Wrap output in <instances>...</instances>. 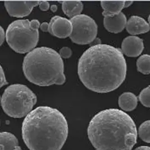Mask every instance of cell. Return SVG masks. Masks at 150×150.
Returning <instances> with one entry per match:
<instances>
[{
  "label": "cell",
  "mask_w": 150,
  "mask_h": 150,
  "mask_svg": "<svg viewBox=\"0 0 150 150\" xmlns=\"http://www.w3.org/2000/svg\"><path fill=\"white\" fill-rule=\"evenodd\" d=\"M148 21H149V24L150 25V16H149V18H148Z\"/></svg>",
  "instance_id": "f1b7e54d"
},
{
  "label": "cell",
  "mask_w": 150,
  "mask_h": 150,
  "mask_svg": "<svg viewBox=\"0 0 150 150\" xmlns=\"http://www.w3.org/2000/svg\"><path fill=\"white\" fill-rule=\"evenodd\" d=\"M40 28L41 30L44 32H48V28H49V24L47 22H43L40 25Z\"/></svg>",
  "instance_id": "603a6c76"
},
{
  "label": "cell",
  "mask_w": 150,
  "mask_h": 150,
  "mask_svg": "<svg viewBox=\"0 0 150 150\" xmlns=\"http://www.w3.org/2000/svg\"><path fill=\"white\" fill-rule=\"evenodd\" d=\"M7 83H8L6 81L4 70L2 69V67H1V87H2L3 86H5Z\"/></svg>",
  "instance_id": "44dd1931"
},
{
  "label": "cell",
  "mask_w": 150,
  "mask_h": 150,
  "mask_svg": "<svg viewBox=\"0 0 150 150\" xmlns=\"http://www.w3.org/2000/svg\"><path fill=\"white\" fill-rule=\"evenodd\" d=\"M50 10H51L52 12L55 13V12H56V11H57V6L56 5H52V6L50 7Z\"/></svg>",
  "instance_id": "4316f807"
},
{
  "label": "cell",
  "mask_w": 150,
  "mask_h": 150,
  "mask_svg": "<svg viewBox=\"0 0 150 150\" xmlns=\"http://www.w3.org/2000/svg\"><path fill=\"white\" fill-rule=\"evenodd\" d=\"M137 70L143 74H150V55L141 56L137 61Z\"/></svg>",
  "instance_id": "e0dca14e"
},
{
  "label": "cell",
  "mask_w": 150,
  "mask_h": 150,
  "mask_svg": "<svg viewBox=\"0 0 150 150\" xmlns=\"http://www.w3.org/2000/svg\"><path fill=\"white\" fill-rule=\"evenodd\" d=\"M139 100L144 106L150 108V86L143 89L139 95Z\"/></svg>",
  "instance_id": "d6986e66"
},
{
  "label": "cell",
  "mask_w": 150,
  "mask_h": 150,
  "mask_svg": "<svg viewBox=\"0 0 150 150\" xmlns=\"http://www.w3.org/2000/svg\"><path fill=\"white\" fill-rule=\"evenodd\" d=\"M39 21L36 19L17 20L7 27L6 38L8 46L20 54L29 52L37 46L39 40Z\"/></svg>",
  "instance_id": "5b68a950"
},
{
  "label": "cell",
  "mask_w": 150,
  "mask_h": 150,
  "mask_svg": "<svg viewBox=\"0 0 150 150\" xmlns=\"http://www.w3.org/2000/svg\"><path fill=\"white\" fill-rule=\"evenodd\" d=\"M23 70L28 80L39 86L62 85L66 81L62 57L51 48H36L29 52L24 57Z\"/></svg>",
  "instance_id": "277c9868"
},
{
  "label": "cell",
  "mask_w": 150,
  "mask_h": 150,
  "mask_svg": "<svg viewBox=\"0 0 150 150\" xmlns=\"http://www.w3.org/2000/svg\"><path fill=\"white\" fill-rule=\"evenodd\" d=\"M134 150H150V147L146 146H142L137 147Z\"/></svg>",
  "instance_id": "d4e9b609"
},
{
  "label": "cell",
  "mask_w": 150,
  "mask_h": 150,
  "mask_svg": "<svg viewBox=\"0 0 150 150\" xmlns=\"http://www.w3.org/2000/svg\"><path fill=\"white\" fill-rule=\"evenodd\" d=\"M1 45H2L4 42L5 41V37H6V34L5 33V31L3 29V28L1 27Z\"/></svg>",
  "instance_id": "cb8c5ba5"
},
{
  "label": "cell",
  "mask_w": 150,
  "mask_h": 150,
  "mask_svg": "<svg viewBox=\"0 0 150 150\" xmlns=\"http://www.w3.org/2000/svg\"><path fill=\"white\" fill-rule=\"evenodd\" d=\"M83 8L81 1H63L62 2V9L64 14L69 18H73L80 15Z\"/></svg>",
  "instance_id": "9a60e30c"
},
{
  "label": "cell",
  "mask_w": 150,
  "mask_h": 150,
  "mask_svg": "<svg viewBox=\"0 0 150 150\" xmlns=\"http://www.w3.org/2000/svg\"><path fill=\"white\" fill-rule=\"evenodd\" d=\"M72 31L71 22L62 16H55L52 17L49 23L48 32L57 38H65L70 37Z\"/></svg>",
  "instance_id": "ba28073f"
},
{
  "label": "cell",
  "mask_w": 150,
  "mask_h": 150,
  "mask_svg": "<svg viewBox=\"0 0 150 150\" xmlns=\"http://www.w3.org/2000/svg\"><path fill=\"white\" fill-rule=\"evenodd\" d=\"M40 1H5L4 5L8 14L13 17L23 18L29 15Z\"/></svg>",
  "instance_id": "9c48e42d"
},
{
  "label": "cell",
  "mask_w": 150,
  "mask_h": 150,
  "mask_svg": "<svg viewBox=\"0 0 150 150\" xmlns=\"http://www.w3.org/2000/svg\"><path fill=\"white\" fill-rule=\"evenodd\" d=\"M59 54L62 58L68 59L72 55V51L68 47H64L60 49Z\"/></svg>",
  "instance_id": "ffe728a7"
},
{
  "label": "cell",
  "mask_w": 150,
  "mask_h": 150,
  "mask_svg": "<svg viewBox=\"0 0 150 150\" xmlns=\"http://www.w3.org/2000/svg\"><path fill=\"white\" fill-rule=\"evenodd\" d=\"M14 150H21V147L20 146H16L15 148V149Z\"/></svg>",
  "instance_id": "83f0119b"
},
{
  "label": "cell",
  "mask_w": 150,
  "mask_h": 150,
  "mask_svg": "<svg viewBox=\"0 0 150 150\" xmlns=\"http://www.w3.org/2000/svg\"><path fill=\"white\" fill-rule=\"evenodd\" d=\"M101 5L105 16H114L120 13L124 8V1H101Z\"/></svg>",
  "instance_id": "5bb4252c"
},
{
  "label": "cell",
  "mask_w": 150,
  "mask_h": 150,
  "mask_svg": "<svg viewBox=\"0 0 150 150\" xmlns=\"http://www.w3.org/2000/svg\"><path fill=\"white\" fill-rule=\"evenodd\" d=\"M127 31L132 35L143 34L150 30V24L143 18L138 16H132L127 21Z\"/></svg>",
  "instance_id": "7c38bea8"
},
{
  "label": "cell",
  "mask_w": 150,
  "mask_h": 150,
  "mask_svg": "<svg viewBox=\"0 0 150 150\" xmlns=\"http://www.w3.org/2000/svg\"><path fill=\"white\" fill-rule=\"evenodd\" d=\"M21 133L29 150H60L68 138V124L58 110L39 106L25 117Z\"/></svg>",
  "instance_id": "3957f363"
},
{
  "label": "cell",
  "mask_w": 150,
  "mask_h": 150,
  "mask_svg": "<svg viewBox=\"0 0 150 150\" xmlns=\"http://www.w3.org/2000/svg\"><path fill=\"white\" fill-rule=\"evenodd\" d=\"M127 70L121 50L106 44L92 46L80 57L78 73L83 84L92 91L108 93L124 81Z\"/></svg>",
  "instance_id": "6da1fadb"
},
{
  "label": "cell",
  "mask_w": 150,
  "mask_h": 150,
  "mask_svg": "<svg viewBox=\"0 0 150 150\" xmlns=\"http://www.w3.org/2000/svg\"><path fill=\"white\" fill-rule=\"evenodd\" d=\"M70 21L73 25V31L69 37L72 42L78 45H87L96 38L97 25L91 17L80 14L70 18Z\"/></svg>",
  "instance_id": "52a82bcc"
},
{
  "label": "cell",
  "mask_w": 150,
  "mask_h": 150,
  "mask_svg": "<svg viewBox=\"0 0 150 150\" xmlns=\"http://www.w3.org/2000/svg\"><path fill=\"white\" fill-rule=\"evenodd\" d=\"M1 150H14L18 146L16 137L11 133L3 132L1 133Z\"/></svg>",
  "instance_id": "2e32d148"
},
{
  "label": "cell",
  "mask_w": 150,
  "mask_h": 150,
  "mask_svg": "<svg viewBox=\"0 0 150 150\" xmlns=\"http://www.w3.org/2000/svg\"><path fill=\"white\" fill-rule=\"evenodd\" d=\"M127 23V18L122 12L114 16H105L103 19L104 27L113 33L121 32L126 27Z\"/></svg>",
  "instance_id": "8fae6325"
},
{
  "label": "cell",
  "mask_w": 150,
  "mask_h": 150,
  "mask_svg": "<svg viewBox=\"0 0 150 150\" xmlns=\"http://www.w3.org/2000/svg\"><path fill=\"white\" fill-rule=\"evenodd\" d=\"M39 6L42 11H47L50 8V4L48 1H41L40 2Z\"/></svg>",
  "instance_id": "7402d4cb"
},
{
  "label": "cell",
  "mask_w": 150,
  "mask_h": 150,
  "mask_svg": "<svg viewBox=\"0 0 150 150\" xmlns=\"http://www.w3.org/2000/svg\"><path fill=\"white\" fill-rule=\"evenodd\" d=\"M118 103L119 107L125 111H131L136 108L138 99L132 92H124L120 96Z\"/></svg>",
  "instance_id": "4fadbf2b"
},
{
  "label": "cell",
  "mask_w": 150,
  "mask_h": 150,
  "mask_svg": "<svg viewBox=\"0 0 150 150\" xmlns=\"http://www.w3.org/2000/svg\"><path fill=\"white\" fill-rule=\"evenodd\" d=\"M132 4V1H124V8L129 7Z\"/></svg>",
  "instance_id": "484cf974"
},
{
  "label": "cell",
  "mask_w": 150,
  "mask_h": 150,
  "mask_svg": "<svg viewBox=\"0 0 150 150\" xmlns=\"http://www.w3.org/2000/svg\"><path fill=\"white\" fill-rule=\"evenodd\" d=\"M138 134L144 142L150 143V120L142 123L138 129Z\"/></svg>",
  "instance_id": "ac0fdd59"
},
{
  "label": "cell",
  "mask_w": 150,
  "mask_h": 150,
  "mask_svg": "<svg viewBox=\"0 0 150 150\" xmlns=\"http://www.w3.org/2000/svg\"><path fill=\"white\" fill-rule=\"evenodd\" d=\"M89 139L97 150H132L137 143L136 125L122 110H104L93 116L88 127Z\"/></svg>",
  "instance_id": "7a4b0ae2"
},
{
  "label": "cell",
  "mask_w": 150,
  "mask_h": 150,
  "mask_svg": "<svg viewBox=\"0 0 150 150\" xmlns=\"http://www.w3.org/2000/svg\"><path fill=\"white\" fill-rule=\"evenodd\" d=\"M34 92L21 84L7 87L1 97V105L4 112L11 117L21 118L28 115L37 103Z\"/></svg>",
  "instance_id": "8992f818"
},
{
  "label": "cell",
  "mask_w": 150,
  "mask_h": 150,
  "mask_svg": "<svg viewBox=\"0 0 150 150\" xmlns=\"http://www.w3.org/2000/svg\"><path fill=\"white\" fill-rule=\"evenodd\" d=\"M144 45L142 39L131 35L125 38L122 43L123 54L128 57H137L143 52Z\"/></svg>",
  "instance_id": "30bf717a"
}]
</instances>
